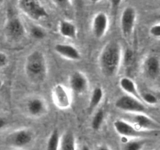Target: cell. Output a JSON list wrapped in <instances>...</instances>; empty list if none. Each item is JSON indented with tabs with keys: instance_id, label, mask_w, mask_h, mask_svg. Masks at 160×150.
<instances>
[{
	"instance_id": "34",
	"label": "cell",
	"mask_w": 160,
	"mask_h": 150,
	"mask_svg": "<svg viewBox=\"0 0 160 150\" xmlns=\"http://www.w3.org/2000/svg\"><path fill=\"white\" fill-rule=\"evenodd\" d=\"M2 80L0 79V88H2Z\"/></svg>"
},
{
	"instance_id": "29",
	"label": "cell",
	"mask_w": 160,
	"mask_h": 150,
	"mask_svg": "<svg viewBox=\"0 0 160 150\" xmlns=\"http://www.w3.org/2000/svg\"><path fill=\"white\" fill-rule=\"evenodd\" d=\"M8 63V58L5 53L0 52V68L4 67Z\"/></svg>"
},
{
	"instance_id": "7",
	"label": "cell",
	"mask_w": 160,
	"mask_h": 150,
	"mask_svg": "<svg viewBox=\"0 0 160 150\" xmlns=\"http://www.w3.org/2000/svg\"><path fill=\"white\" fill-rule=\"evenodd\" d=\"M53 102L61 109H68L71 105V98L68 90L64 85L58 84L55 85L52 92Z\"/></svg>"
},
{
	"instance_id": "28",
	"label": "cell",
	"mask_w": 160,
	"mask_h": 150,
	"mask_svg": "<svg viewBox=\"0 0 160 150\" xmlns=\"http://www.w3.org/2000/svg\"><path fill=\"white\" fill-rule=\"evenodd\" d=\"M122 0H109V3H110V6L112 7V9L113 11H117V9H119L120 6L121 5Z\"/></svg>"
},
{
	"instance_id": "14",
	"label": "cell",
	"mask_w": 160,
	"mask_h": 150,
	"mask_svg": "<svg viewBox=\"0 0 160 150\" xmlns=\"http://www.w3.org/2000/svg\"><path fill=\"white\" fill-rule=\"evenodd\" d=\"M55 51L62 57L73 61H78L81 59V56L78 48L67 44L58 43L55 45Z\"/></svg>"
},
{
	"instance_id": "25",
	"label": "cell",
	"mask_w": 160,
	"mask_h": 150,
	"mask_svg": "<svg viewBox=\"0 0 160 150\" xmlns=\"http://www.w3.org/2000/svg\"><path fill=\"white\" fill-rule=\"evenodd\" d=\"M30 32H31V35L34 39H38V40H41L43 39L45 37V31L41 27L37 26V25H33L30 29Z\"/></svg>"
},
{
	"instance_id": "15",
	"label": "cell",
	"mask_w": 160,
	"mask_h": 150,
	"mask_svg": "<svg viewBox=\"0 0 160 150\" xmlns=\"http://www.w3.org/2000/svg\"><path fill=\"white\" fill-rule=\"evenodd\" d=\"M27 110L30 115L38 117L45 111V103L41 98H31L27 103Z\"/></svg>"
},
{
	"instance_id": "8",
	"label": "cell",
	"mask_w": 160,
	"mask_h": 150,
	"mask_svg": "<svg viewBox=\"0 0 160 150\" xmlns=\"http://www.w3.org/2000/svg\"><path fill=\"white\" fill-rule=\"evenodd\" d=\"M113 127L117 134L123 138H140L145 134V131L137 129L134 125L123 120H115Z\"/></svg>"
},
{
	"instance_id": "1",
	"label": "cell",
	"mask_w": 160,
	"mask_h": 150,
	"mask_svg": "<svg viewBox=\"0 0 160 150\" xmlns=\"http://www.w3.org/2000/svg\"><path fill=\"white\" fill-rule=\"evenodd\" d=\"M122 60L121 46L117 42H109L105 45L99 56V66L102 73L112 77L117 73Z\"/></svg>"
},
{
	"instance_id": "18",
	"label": "cell",
	"mask_w": 160,
	"mask_h": 150,
	"mask_svg": "<svg viewBox=\"0 0 160 150\" xmlns=\"http://www.w3.org/2000/svg\"><path fill=\"white\" fill-rule=\"evenodd\" d=\"M59 150H76V140L72 132H66L59 139Z\"/></svg>"
},
{
	"instance_id": "2",
	"label": "cell",
	"mask_w": 160,
	"mask_h": 150,
	"mask_svg": "<svg viewBox=\"0 0 160 150\" xmlns=\"http://www.w3.org/2000/svg\"><path fill=\"white\" fill-rule=\"evenodd\" d=\"M24 71L31 82L40 84L45 81L48 74V65L42 52L34 50L28 55L25 60Z\"/></svg>"
},
{
	"instance_id": "9",
	"label": "cell",
	"mask_w": 160,
	"mask_h": 150,
	"mask_svg": "<svg viewBox=\"0 0 160 150\" xmlns=\"http://www.w3.org/2000/svg\"><path fill=\"white\" fill-rule=\"evenodd\" d=\"M133 125L140 131H159L160 126L157 121L144 113H133Z\"/></svg>"
},
{
	"instance_id": "23",
	"label": "cell",
	"mask_w": 160,
	"mask_h": 150,
	"mask_svg": "<svg viewBox=\"0 0 160 150\" xmlns=\"http://www.w3.org/2000/svg\"><path fill=\"white\" fill-rule=\"evenodd\" d=\"M145 143V141L143 140H134L128 142L124 145L123 150H142Z\"/></svg>"
},
{
	"instance_id": "36",
	"label": "cell",
	"mask_w": 160,
	"mask_h": 150,
	"mask_svg": "<svg viewBox=\"0 0 160 150\" xmlns=\"http://www.w3.org/2000/svg\"><path fill=\"white\" fill-rule=\"evenodd\" d=\"M0 103H1V100H0Z\"/></svg>"
},
{
	"instance_id": "22",
	"label": "cell",
	"mask_w": 160,
	"mask_h": 150,
	"mask_svg": "<svg viewBox=\"0 0 160 150\" xmlns=\"http://www.w3.org/2000/svg\"><path fill=\"white\" fill-rule=\"evenodd\" d=\"M105 119V112L102 109H99L96 112L95 116L93 117L92 121V128L95 131H98L101 128L102 124Z\"/></svg>"
},
{
	"instance_id": "10",
	"label": "cell",
	"mask_w": 160,
	"mask_h": 150,
	"mask_svg": "<svg viewBox=\"0 0 160 150\" xmlns=\"http://www.w3.org/2000/svg\"><path fill=\"white\" fill-rule=\"evenodd\" d=\"M69 85L73 93L82 95L88 88V80L83 73L75 71L70 74L69 78Z\"/></svg>"
},
{
	"instance_id": "27",
	"label": "cell",
	"mask_w": 160,
	"mask_h": 150,
	"mask_svg": "<svg viewBox=\"0 0 160 150\" xmlns=\"http://www.w3.org/2000/svg\"><path fill=\"white\" fill-rule=\"evenodd\" d=\"M149 32L152 37L156 38H159L160 37V24L156 23V24L152 25L149 30Z\"/></svg>"
},
{
	"instance_id": "31",
	"label": "cell",
	"mask_w": 160,
	"mask_h": 150,
	"mask_svg": "<svg viewBox=\"0 0 160 150\" xmlns=\"http://www.w3.org/2000/svg\"><path fill=\"white\" fill-rule=\"evenodd\" d=\"M97 150H111V149L109 148V147L106 146V145H101V146H99L98 148H97Z\"/></svg>"
},
{
	"instance_id": "24",
	"label": "cell",
	"mask_w": 160,
	"mask_h": 150,
	"mask_svg": "<svg viewBox=\"0 0 160 150\" xmlns=\"http://www.w3.org/2000/svg\"><path fill=\"white\" fill-rule=\"evenodd\" d=\"M141 100H142L143 102H145L148 105H151V106H155L159 102V98L151 92H145L141 95Z\"/></svg>"
},
{
	"instance_id": "17",
	"label": "cell",
	"mask_w": 160,
	"mask_h": 150,
	"mask_svg": "<svg viewBox=\"0 0 160 150\" xmlns=\"http://www.w3.org/2000/svg\"><path fill=\"white\" fill-rule=\"evenodd\" d=\"M59 31L61 35L70 39L77 38L78 29L77 27L68 20H62L59 25Z\"/></svg>"
},
{
	"instance_id": "26",
	"label": "cell",
	"mask_w": 160,
	"mask_h": 150,
	"mask_svg": "<svg viewBox=\"0 0 160 150\" xmlns=\"http://www.w3.org/2000/svg\"><path fill=\"white\" fill-rule=\"evenodd\" d=\"M52 2L59 9H67L71 4V0H52Z\"/></svg>"
},
{
	"instance_id": "12",
	"label": "cell",
	"mask_w": 160,
	"mask_h": 150,
	"mask_svg": "<svg viewBox=\"0 0 160 150\" xmlns=\"http://www.w3.org/2000/svg\"><path fill=\"white\" fill-rule=\"evenodd\" d=\"M32 138L33 135L31 131L28 129H20L12 133L8 137V142L12 146L22 148L31 143Z\"/></svg>"
},
{
	"instance_id": "3",
	"label": "cell",
	"mask_w": 160,
	"mask_h": 150,
	"mask_svg": "<svg viewBox=\"0 0 160 150\" xmlns=\"http://www.w3.org/2000/svg\"><path fill=\"white\" fill-rule=\"evenodd\" d=\"M18 6L25 15L34 20H40L48 17L42 0H19Z\"/></svg>"
},
{
	"instance_id": "13",
	"label": "cell",
	"mask_w": 160,
	"mask_h": 150,
	"mask_svg": "<svg viewBox=\"0 0 160 150\" xmlns=\"http://www.w3.org/2000/svg\"><path fill=\"white\" fill-rule=\"evenodd\" d=\"M143 72L147 78L156 80L160 73V62L156 56H149L145 59L143 64Z\"/></svg>"
},
{
	"instance_id": "19",
	"label": "cell",
	"mask_w": 160,
	"mask_h": 150,
	"mask_svg": "<svg viewBox=\"0 0 160 150\" xmlns=\"http://www.w3.org/2000/svg\"><path fill=\"white\" fill-rule=\"evenodd\" d=\"M103 90L101 87H96L93 89L88 103L90 110H93L100 104L103 98Z\"/></svg>"
},
{
	"instance_id": "21",
	"label": "cell",
	"mask_w": 160,
	"mask_h": 150,
	"mask_svg": "<svg viewBox=\"0 0 160 150\" xmlns=\"http://www.w3.org/2000/svg\"><path fill=\"white\" fill-rule=\"evenodd\" d=\"M134 60H135V56H134V52L131 48H126L123 54H122L121 61H123V65L126 67L127 70H130L132 67Z\"/></svg>"
},
{
	"instance_id": "30",
	"label": "cell",
	"mask_w": 160,
	"mask_h": 150,
	"mask_svg": "<svg viewBox=\"0 0 160 150\" xmlns=\"http://www.w3.org/2000/svg\"><path fill=\"white\" fill-rule=\"evenodd\" d=\"M6 125V119L3 118L2 117H0V130H2V128H4Z\"/></svg>"
},
{
	"instance_id": "35",
	"label": "cell",
	"mask_w": 160,
	"mask_h": 150,
	"mask_svg": "<svg viewBox=\"0 0 160 150\" xmlns=\"http://www.w3.org/2000/svg\"><path fill=\"white\" fill-rule=\"evenodd\" d=\"M3 1V0H0V2H2Z\"/></svg>"
},
{
	"instance_id": "11",
	"label": "cell",
	"mask_w": 160,
	"mask_h": 150,
	"mask_svg": "<svg viewBox=\"0 0 160 150\" xmlns=\"http://www.w3.org/2000/svg\"><path fill=\"white\" fill-rule=\"evenodd\" d=\"M109 26V17L106 13L99 12L95 14L92 23V31L97 38H102L106 34Z\"/></svg>"
},
{
	"instance_id": "33",
	"label": "cell",
	"mask_w": 160,
	"mask_h": 150,
	"mask_svg": "<svg viewBox=\"0 0 160 150\" xmlns=\"http://www.w3.org/2000/svg\"><path fill=\"white\" fill-rule=\"evenodd\" d=\"M90 1L92 2V3H98V2H99L101 0H90Z\"/></svg>"
},
{
	"instance_id": "4",
	"label": "cell",
	"mask_w": 160,
	"mask_h": 150,
	"mask_svg": "<svg viewBox=\"0 0 160 150\" xmlns=\"http://www.w3.org/2000/svg\"><path fill=\"white\" fill-rule=\"evenodd\" d=\"M115 106L120 110L131 113H144L146 106L142 100L129 95L120 96L115 102Z\"/></svg>"
},
{
	"instance_id": "5",
	"label": "cell",
	"mask_w": 160,
	"mask_h": 150,
	"mask_svg": "<svg viewBox=\"0 0 160 150\" xmlns=\"http://www.w3.org/2000/svg\"><path fill=\"white\" fill-rule=\"evenodd\" d=\"M137 12L132 6H128L123 9L120 17V30L125 38H130L135 27Z\"/></svg>"
},
{
	"instance_id": "20",
	"label": "cell",
	"mask_w": 160,
	"mask_h": 150,
	"mask_svg": "<svg viewBox=\"0 0 160 150\" xmlns=\"http://www.w3.org/2000/svg\"><path fill=\"white\" fill-rule=\"evenodd\" d=\"M59 133L57 129L53 130L48 138L47 143V150H59Z\"/></svg>"
},
{
	"instance_id": "6",
	"label": "cell",
	"mask_w": 160,
	"mask_h": 150,
	"mask_svg": "<svg viewBox=\"0 0 160 150\" xmlns=\"http://www.w3.org/2000/svg\"><path fill=\"white\" fill-rule=\"evenodd\" d=\"M6 32L12 40H19L25 34V28L23 22L16 15H12L8 19L6 25Z\"/></svg>"
},
{
	"instance_id": "32",
	"label": "cell",
	"mask_w": 160,
	"mask_h": 150,
	"mask_svg": "<svg viewBox=\"0 0 160 150\" xmlns=\"http://www.w3.org/2000/svg\"><path fill=\"white\" fill-rule=\"evenodd\" d=\"M81 150H91V148H89V147L88 146V145H84L82 146V148H81Z\"/></svg>"
},
{
	"instance_id": "16",
	"label": "cell",
	"mask_w": 160,
	"mask_h": 150,
	"mask_svg": "<svg viewBox=\"0 0 160 150\" xmlns=\"http://www.w3.org/2000/svg\"><path fill=\"white\" fill-rule=\"evenodd\" d=\"M119 84L122 90L124 91L127 95H131L141 100V95L139 94L136 84L131 78L128 77H123L120 80Z\"/></svg>"
}]
</instances>
